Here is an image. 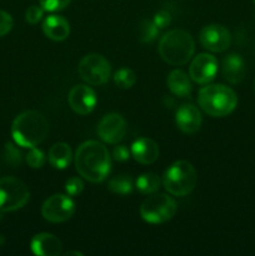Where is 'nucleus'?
I'll return each instance as SVG.
<instances>
[{"label": "nucleus", "instance_id": "34", "mask_svg": "<svg viewBox=\"0 0 255 256\" xmlns=\"http://www.w3.org/2000/svg\"><path fill=\"white\" fill-rule=\"evenodd\" d=\"M254 90H255V82H254Z\"/></svg>", "mask_w": 255, "mask_h": 256}, {"label": "nucleus", "instance_id": "14", "mask_svg": "<svg viewBox=\"0 0 255 256\" xmlns=\"http://www.w3.org/2000/svg\"><path fill=\"white\" fill-rule=\"evenodd\" d=\"M178 128L185 134H194L202 126V112L195 105L182 104L175 114Z\"/></svg>", "mask_w": 255, "mask_h": 256}, {"label": "nucleus", "instance_id": "16", "mask_svg": "<svg viewBox=\"0 0 255 256\" xmlns=\"http://www.w3.org/2000/svg\"><path fill=\"white\" fill-rule=\"evenodd\" d=\"M130 152L135 162L142 165H149L156 162L159 158V146L149 138H140L132 142Z\"/></svg>", "mask_w": 255, "mask_h": 256}, {"label": "nucleus", "instance_id": "2", "mask_svg": "<svg viewBox=\"0 0 255 256\" xmlns=\"http://www.w3.org/2000/svg\"><path fill=\"white\" fill-rule=\"evenodd\" d=\"M49 132L48 120L44 115L35 110L22 112L14 119L12 135L14 142L22 148L38 146L44 142Z\"/></svg>", "mask_w": 255, "mask_h": 256}, {"label": "nucleus", "instance_id": "17", "mask_svg": "<svg viewBox=\"0 0 255 256\" xmlns=\"http://www.w3.org/2000/svg\"><path fill=\"white\" fill-rule=\"evenodd\" d=\"M222 76L230 84H239L245 76V64L242 55L232 54L226 55L222 59Z\"/></svg>", "mask_w": 255, "mask_h": 256}, {"label": "nucleus", "instance_id": "13", "mask_svg": "<svg viewBox=\"0 0 255 256\" xmlns=\"http://www.w3.org/2000/svg\"><path fill=\"white\" fill-rule=\"evenodd\" d=\"M68 102L70 108L79 115H88L96 105V94L88 85H75L69 92Z\"/></svg>", "mask_w": 255, "mask_h": 256}, {"label": "nucleus", "instance_id": "18", "mask_svg": "<svg viewBox=\"0 0 255 256\" xmlns=\"http://www.w3.org/2000/svg\"><path fill=\"white\" fill-rule=\"evenodd\" d=\"M42 32L45 36L54 42H62L70 34V25L64 16L60 15H49L42 22Z\"/></svg>", "mask_w": 255, "mask_h": 256}, {"label": "nucleus", "instance_id": "15", "mask_svg": "<svg viewBox=\"0 0 255 256\" xmlns=\"http://www.w3.org/2000/svg\"><path fill=\"white\" fill-rule=\"evenodd\" d=\"M32 252L39 256H58L62 252L60 239L50 232H40L32 240Z\"/></svg>", "mask_w": 255, "mask_h": 256}, {"label": "nucleus", "instance_id": "22", "mask_svg": "<svg viewBox=\"0 0 255 256\" xmlns=\"http://www.w3.org/2000/svg\"><path fill=\"white\" fill-rule=\"evenodd\" d=\"M108 189L114 194L129 195L132 192V180L129 175H118L108 182Z\"/></svg>", "mask_w": 255, "mask_h": 256}, {"label": "nucleus", "instance_id": "27", "mask_svg": "<svg viewBox=\"0 0 255 256\" xmlns=\"http://www.w3.org/2000/svg\"><path fill=\"white\" fill-rule=\"evenodd\" d=\"M84 190V182L80 178H70L66 182H65V192H68L69 196H79Z\"/></svg>", "mask_w": 255, "mask_h": 256}, {"label": "nucleus", "instance_id": "7", "mask_svg": "<svg viewBox=\"0 0 255 256\" xmlns=\"http://www.w3.org/2000/svg\"><path fill=\"white\" fill-rule=\"evenodd\" d=\"M30 192L22 180L12 176L0 179V212H9L22 209L29 202Z\"/></svg>", "mask_w": 255, "mask_h": 256}, {"label": "nucleus", "instance_id": "9", "mask_svg": "<svg viewBox=\"0 0 255 256\" xmlns=\"http://www.w3.org/2000/svg\"><path fill=\"white\" fill-rule=\"evenodd\" d=\"M75 204L72 199L64 194H55L48 198L42 206V215L50 222H62L72 216Z\"/></svg>", "mask_w": 255, "mask_h": 256}, {"label": "nucleus", "instance_id": "21", "mask_svg": "<svg viewBox=\"0 0 255 256\" xmlns=\"http://www.w3.org/2000/svg\"><path fill=\"white\" fill-rule=\"evenodd\" d=\"M160 182L159 176L156 174H152V172H145V174H142L136 179V182H135V186L139 190L142 194L150 195L154 194L159 190Z\"/></svg>", "mask_w": 255, "mask_h": 256}, {"label": "nucleus", "instance_id": "11", "mask_svg": "<svg viewBox=\"0 0 255 256\" xmlns=\"http://www.w3.org/2000/svg\"><path fill=\"white\" fill-rule=\"evenodd\" d=\"M218 72V60L214 55L202 52L196 55L189 68V76L192 82L206 85L212 82Z\"/></svg>", "mask_w": 255, "mask_h": 256}, {"label": "nucleus", "instance_id": "30", "mask_svg": "<svg viewBox=\"0 0 255 256\" xmlns=\"http://www.w3.org/2000/svg\"><path fill=\"white\" fill-rule=\"evenodd\" d=\"M12 29V18L9 12L0 10V36L6 35Z\"/></svg>", "mask_w": 255, "mask_h": 256}, {"label": "nucleus", "instance_id": "10", "mask_svg": "<svg viewBox=\"0 0 255 256\" xmlns=\"http://www.w3.org/2000/svg\"><path fill=\"white\" fill-rule=\"evenodd\" d=\"M200 44L202 48L212 52H225L232 44V34L220 24H210L202 29L199 34Z\"/></svg>", "mask_w": 255, "mask_h": 256}, {"label": "nucleus", "instance_id": "4", "mask_svg": "<svg viewBox=\"0 0 255 256\" xmlns=\"http://www.w3.org/2000/svg\"><path fill=\"white\" fill-rule=\"evenodd\" d=\"M199 106L212 118H224L232 114L238 104L234 90L222 84L206 85L198 94Z\"/></svg>", "mask_w": 255, "mask_h": 256}, {"label": "nucleus", "instance_id": "3", "mask_svg": "<svg viewBox=\"0 0 255 256\" xmlns=\"http://www.w3.org/2000/svg\"><path fill=\"white\" fill-rule=\"evenodd\" d=\"M158 50L164 62L174 66H180L192 59L195 52V42L188 32L174 29L162 36Z\"/></svg>", "mask_w": 255, "mask_h": 256}, {"label": "nucleus", "instance_id": "5", "mask_svg": "<svg viewBox=\"0 0 255 256\" xmlns=\"http://www.w3.org/2000/svg\"><path fill=\"white\" fill-rule=\"evenodd\" d=\"M198 182L195 168L185 160H179L170 165L162 175V185L169 194L185 196L194 190Z\"/></svg>", "mask_w": 255, "mask_h": 256}, {"label": "nucleus", "instance_id": "23", "mask_svg": "<svg viewBox=\"0 0 255 256\" xmlns=\"http://www.w3.org/2000/svg\"><path fill=\"white\" fill-rule=\"evenodd\" d=\"M114 82L120 89H130L136 82V74L129 68H122L114 74Z\"/></svg>", "mask_w": 255, "mask_h": 256}, {"label": "nucleus", "instance_id": "6", "mask_svg": "<svg viewBox=\"0 0 255 256\" xmlns=\"http://www.w3.org/2000/svg\"><path fill=\"white\" fill-rule=\"evenodd\" d=\"M176 202L166 194H150L140 206V215L149 224H162L176 212Z\"/></svg>", "mask_w": 255, "mask_h": 256}, {"label": "nucleus", "instance_id": "26", "mask_svg": "<svg viewBox=\"0 0 255 256\" xmlns=\"http://www.w3.org/2000/svg\"><path fill=\"white\" fill-rule=\"evenodd\" d=\"M4 156H5V160H6V162H9L12 168H16L18 165H20V162H22V160L20 150L18 149L15 145H12V142H8V144L5 145Z\"/></svg>", "mask_w": 255, "mask_h": 256}, {"label": "nucleus", "instance_id": "28", "mask_svg": "<svg viewBox=\"0 0 255 256\" xmlns=\"http://www.w3.org/2000/svg\"><path fill=\"white\" fill-rule=\"evenodd\" d=\"M39 2L45 12H54L64 10L70 4L72 0H39Z\"/></svg>", "mask_w": 255, "mask_h": 256}, {"label": "nucleus", "instance_id": "1", "mask_svg": "<svg viewBox=\"0 0 255 256\" xmlns=\"http://www.w3.org/2000/svg\"><path fill=\"white\" fill-rule=\"evenodd\" d=\"M75 168L80 176L90 182H102L112 169V156L104 144L95 140L85 142L75 152Z\"/></svg>", "mask_w": 255, "mask_h": 256}, {"label": "nucleus", "instance_id": "24", "mask_svg": "<svg viewBox=\"0 0 255 256\" xmlns=\"http://www.w3.org/2000/svg\"><path fill=\"white\" fill-rule=\"evenodd\" d=\"M159 28L154 24L152 20H144L140 24L139 29V39L142 42H152V40L156 39L159 35Z\"/></svg>", "mask_w": 255, "mask_h": 256}, {"label": "nucleus", "instance_id": "20", "mask_svg": "<svg viewBox=\"0 0 255 256\" xmlns=\"http://www.w3.org/2000/svg\"><path fill=\"white\" fill-rule=\"evenodd\" d=\"M49 162L55 169H65L70 165L72 152L66 142H56L49 150Z\"/></svg>", "mask_w": 255, "mask_h": 256}, {"label": "nucleus", "instance_id": "31", "mask_svg": "<svg viewBox=\"0 0 255 256\" xmlns=\"http://www.w3.org/2000/svg\"><path fill=\"white\" fill-rule=\"evenodd\" d=\"M154 24L156 25L159 29H165L166 26H169L170 22H172V15L166 10H160L156 14L154 15V19H152Z\"/></svg>", "mask_w": 255, "mask_h": 256}, {"label": "nucleus", "instance_id": "8", "mask_svg": "<svg viewBox=\"0 0 255 256\" xmlns=\"http://www.w3.org/2000/svg\"><path fill=\"white\" fill-rule=\"evenodd\" d=\"M80 78L89 85H102L108 82L112 75L110 62L100 54L85 55L78 68Z\"/></svg>", "mask_w": 255, "mask_h": 256}, {"label": "nucleus", "instance_id": "33", "mask_svg": "<svg viewBox=\"0 0 255 256\" xmlns=\"http://www.w3.org/2000/svg\"><path fill=\"white\" fill-rule=\"evenodd\" d=\"M65 255L68 256V255H82V252H68Z\"/></svg>", "mask_w": 255, "mask_h": 256}, {"label": "nucleus", "instance_id": "19", "mask_svg": "<svg viewBox=\"0 0 255 256\" xmlns=\"http://www.w3.org/2000/svg\"><path fill=\"white\" fill-rule=\"evenodd\" d=\"M166 84L170 92L174 95H176V96L185 98L192 94V82H190V76H188L186 72H184L182 70H172L168 75Z\"/></svg>", "mask_w": 255, "mask_h": 256}, {"label": "nucleus", "instance_id": "25", "mask_svg": "<svg viewBox=\"0 0 255 256\" xmlns=\"http://www.w3.org/2000/svg\"><path fill=\"white\" fill-rule=\"evenodd\" d=\"M26 162L32 169H40L45 164V154L42 150L36 146L30 148V152L26 155Z\"/></svg>", "mask_w": 255, "mask_h": 256}, {"label": "nucleus", "instance_id": "12", "mask_svg": "<svg viewBox=\"0 0 255 256\" xmlns=\"http://www.w3.org/2000/svg\"><path fill=\"white\" fill-rule=\"evenodd\" d=\"M126 132V122L118 112H110L102 116L98 125V135L108 144H118Z\"/></svg>", "mask_w": 255, "mask_h": 256}, {"label": "nucleus", "instance_id": "35", "mask_svg": "<svg viewBox=\"0 0 255 256\" xmlns=\"http://www.w3.org/2000/svg\"><path fill=\"white\" fill-rule=\"evenodd\" d=\"M252 2H255V0H252Z\"/></svg>", "mask_w": 255, "mask_h": 256}, {"label": "nucleus", "instance_id": "32", "mask_svg": "<svg viewBox=\"0 0 255 256\" xmlns=\"http://www.w3.org/2000/svg\"><path fill=\"white\" fill-rule=\"evenodd\" d=\"M112 158L116 162H126L130 158V152L125 145H118L112 150Z\"/></svg>", "mask_w": 255, "mask_h": 256}, {"label": "nucleus", "instance_id": "29", "mask_svg": "<svg viewBox=\"0 0 255 256\" xmlns=\"http://www.w3.org/2000/svg\"><path fill=\"white\" fill-rule=\"evenodd\" d=\"M44 12L45 10L42 9V5H40V6H38V5H32V6L26 10V12H25V19H26V22H29V24L35 25L42 19Z\"/></svg>", "mask_w": 255, "mask_h": 256}]
</instances>
